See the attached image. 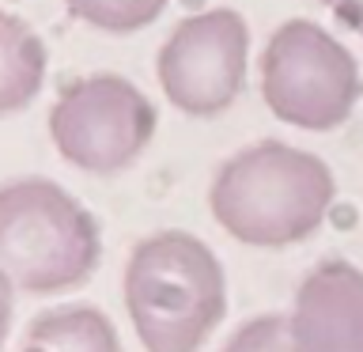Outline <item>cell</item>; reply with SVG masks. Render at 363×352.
Listing matches in <instances>:
<instances>
[{
	"instance_id": "6da1fadb",
	"label": "cell",
	"mask_w": 363,
	"mask_h": 352,
	"mask_svg": "<svg viewBox=\"0 0 363 352\" xmlns=\"http://www.w3.org/2000/svg\"><path fill=\"white\" fill-rule=\"evenodd\" d=\"M208 204L238 243L291 246L322 227L333 204V175L311 152L284 141H261L220 167Z\"/></svg>"
},
{
	"instance_id": "7a4b0ae2",
	"label": "cell",
	"mask_w": 363,
	"mask_h": 352,
	"mask_svg": "<svg viewBox=\"0 0 363 352\" xmlns=\"http://www.w3.org/2000/svg\"><path fill=\"white\" fill-rule=\"evenodd\" d=\"M125 307L147 352H201L227 311L220 258L189 231L140 238L125 265Z\"/></svg>"
},
{
	"instance_id": "3957f363",
	"label": "cell",
	"mask_w": 363,
	"mask_h": 352,
	"mask_svg": "<svg viewBox=\"0 0 363 352\" xmlns=\"http://www.w3.org/2000/svg\"><path fill=\"white\" fill-rule=\"evenodd\" d=\"M102 258L99 224L50 178L0 186V273L23 292L53 295L91 280Z\"/></svg>"
},
{
	"instance_id": "277c9868",
	"label": "cell",
	"mask_w": 363,
	"mask_h": 352,
	"mask_svg": "<svg viewBox=\"0 0 363 352\" xmlns=\"http://www.w3.org/2000/svg\"><path fill=\"white\" fill-rule=\"evenodd\" d=\"M261 99L280 121L329 133L359 99V65L318 23L288 19L261 53Z\"/></svg>"
},
{
	"instance_id": "5b68a950",
	"label": "cell",
	"mask_w": 363,
	"mask_h": 352,
	"mask_svg": "<svg viewBox=\"0 0 363 352\" xmlns=\"http://www.w3.org/2000/svg\"><path fill=\"white\" fill-rule=\"evenodd\" d=\"M50 136L72 167L87 175H118L155 136V106L125 76H84L57 95Z\"/></svg>"
},
{
	"instance_id": "8992f818",
	"label": "cell",
	"mask_w": 363,
	"mask_h": 352,
	"mask_svg": "<svg viewBox=\"0 0 363 352\" xmlns=\"http://www.w3.org/2000/svg\"><path fill=\"white\" fill-rule=\"evenodd\" d=\"M250 27L231 8L182 19L159 50V87L189 118H216L242 91Z\"/></svg>"
},
{
	"instance_id": "52a82bcc",
	"label": "cell",
	"mask_w": 363,
	"mask_h": 352,
	"mask_svg": "<svg viewBox=\"0 0 363 352\" xmlns=\"http://www.w3.org/2000/svg\"><path fill=\"white\" fill-rule=\"evenodd\" d=\"M288 322L299 352H363V273L340 258L314 265Z\"/></svg>"
},
{
	"instance_id": "ba28073f",
	"label": "cell",
	"mask_w": 363,
	"mask_h": 352,
	"mask_svg": "<svg viewBox=\"0 0 363 352\" xmlns=\"http://www.w3.org/2000/svg\"><path fill=\"white\" fill-rule=\"evenodd\" d=\"M19 352H121V341L95 307H53L23 329Z\"/></svg>"
},
{
	"instance_id": "9c48e42d",
	"label": "cell",
	"mask_w": 363,
	"mask_h": 352,
	"mask_svg": "<svg viewBox=\"0 0 363 352\" xmlns=\"http://www.w3.org/2000/svg\"><path fill=\"white\" fill-rule=\"evenodd\" d=\"M45 79V45L30 23L0 8V114L30 106Z\"/></svg>"
},
{
	"instance_id": "30bf717a",
	"label": "cell",
	"mask_w": 363,
	"mask_h": 352,
	"mask_svg": "<svg viewBox=\"0 0 363 352\" xmlns=\"http://www.w3.org/2000/svg\"><path fill=\"white\" fill-rule=\"evenodd\" d=\"M76 19L110 34H133L163 16L167 0H65Z\"/></svg>"
},
{
	"instance_id": "8fae6325",
	"label": "cell",
	"mask_w": 363,
	"mask_h": 352,
	"mask_svg": "<svg viewBox=\"0 0 363 352\" xmlns=\"http://www.w3.org/2000/svg\"><path fill=\"white\" fill-rule=\"evenodd\" d=\"M223 352H299L291 341V322L284 314H261L254 322H246L231 341L223 345Z\"/></svg>"
},
{
	"instance_id": "7c38bea8",
	"label": "cell",
	"mask_w": 363,
	"mask_h": 352,
	"mask_svg": "<svg viewBox=\"0 0 363 352\" xmlns=\"http://www.w3.org/2000/svg\"><path fill=\"white\" fill-rule=\"evenodd\" d=\"M322 4L333 11V16L345 23L348 31H356L363 38V0H322Z\"/></svg>"
},
{
	"instance_id": "4fadbf2b",
	"label": "cell",
	"mask_w": 363,
	"mask_h": 352,
	"mask_svg": "<svg viewBox=\"0 0 363 352\" xmlns=\"http://www.w3.org/2000/svg\"><path fill=\"white\" fill-rule=\"evenodd\" d=\"M11 307H16V284L0 273V345H4L8 326H11Z\"/></svg>"
}]
</instances>
